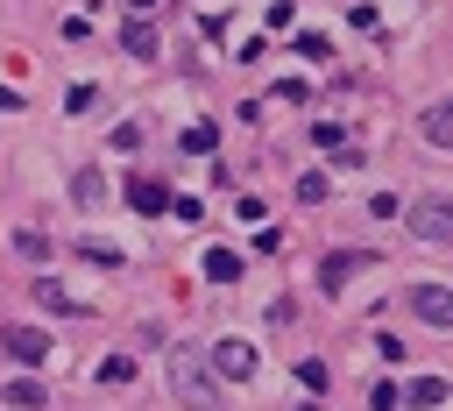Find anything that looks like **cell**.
I'll return each mask as SVG.
<instances>
[{
    "label": "cell",
    "mask_w": 453,
    "mask_h": 411,
    "mask_svg": "<svg viewBox=\"0 0 453 411\" xmlns=\"http://www.w3.org/2000/svg\"><path fill=\"white\" fill-rule=\"evenodd\" d=\"M411 312H418L425 326H453V291H446V283H418V291H411Z\"/></svg>",
    "instance_id": "obj_5"
},
{
    "label": "cell",
    "mask_w": 453,
    "mask_h": 411,
    "mask_svg": "<svg viewBox=\"0 0 453 411\" xmlns=\"http://www.w3.org/2000/svg\"><path fill=\"white\" fill-rule=\"evenodd\" d=\"M326 191H333V177H326V170H304V177H297V206H319Z\"/></svg>",
    "instance_id": "obj_14"
},
{
    "label": "cell",
    "mask_w": 453,
    "mask_h": 411,
    "mask_svg": "<svg viewBox=\"0 0 453 411\" xmlns=\"http://www.w3.org/2000/svg\"><path fill=\"white\" fill-rule=\"evenodd\" d=\"M0 347H7L14 361H28V368L50 361V333H42V326H0Z\"/></svg>",
    "instance_id": "obj_4"
},
{
    "label": "cell",
    "mask_w": 453,
    "mask_h": 411,
    "mask_svg": "<svg viewBox=\"0 0 453 411\" xmlns=\"http://www.w3.org/2000/svg\"><path fill=\"white\" fill-rule=\"evenodd\" d=\"M411 234L418 241H453V206L446 198H418L411 206Z\"/></svg>",
    "instance_id": "obj_3"
},
{
    "label": "cell",
    "mask_w": 453,
    "mask_h": 411,
    "mask_svg": "<svg viewBox=\"0 0 453 411\" xmlns=\"http://www.w3.org/2000/svg\"><path fill=\"white\" fill-rule=\"evenodd\" d=\"M212 142H219V135H212V120H198V128H184V149H191V156H205Z\"/></svg>",
    "instance_id": "obj_18"
},
{
    "label": "cell",
    "mask_w": 453,
    "mask_h": 411,
    "mask_svg": "<svg viewBox=\"0 0 453 411\" xmlns=\"http://www.w3.org/2000/svg\"><path fill=\"white\" fill-rule=\"evenodd\" d=\"M368 262H375L368 248H333V255L319 262V283H326V291H340V283H347L354 269H368Z\"/></svg>",
    "instance_id": "obj_6"
},
{
    "label": "cell",
    "mask_w": 453,
    "mask_h": 411,
    "mask_svg": "<svg viewBox=\"0 0 453 411\" xmlns=\"http://www.w3.org/2000/svg\"><path fill=\"white\" fill-rule=\"evenodd\" d=\"M170 397L177 404H191V411H219V376L205 368V354H191V347H170Z\"/></svg>",
    "instance_id": "obj_1"
},
{
    "label": "cell",
    "mask_w": 453,
    "mask_h": 411,
    "mask_svg": "<svg viewBox=\"0 0 453 411\" xmlns=\"http://www.w3.org/2000/svg\"><path fill=\"white\" fill-rule=\"evenodd\" d=\"M120 50H127V57H156V28H149V21L134 14V21L120 28Z\"/></svg>",
    "instance_id": "obj_10"
},
{
    "label": "cell",
    "mask_w": 453,
    "mask_h": 411,
    "mask_svg": "<svg viewBox=\"0 0 453 411\" xmlns=\"http://www.w3.org/2000/svg\"><path fill=\"white\" fill-rule=\"evenodd\" d=\"M35 298H42V305H50V312H78V305H71V298H64V283H57V276H35Z\"/></svg>",
    "instance_id": "obj_17"
},
{
    "label": "cell",
    "mask_w": 453,
    "mask_h": 411,
    "mask_svg": "<svg viewBox=\"0 0 453 411\" xmlns=\"http://www.w3.org/2000/svg\"><path fill=\"white\" fill-rule=\"evenodd\" d=\"M85 262H99V269H120V255H113L106 241H85Z\"/></svg>",
    "instance_id": "obj_20"
},
{
    "label": "cell",
    "mask_w": 453,
    "mask_h": 411,
    "mask_svg": "<svg viewBox=\"0 0 453 411\" xmlns=\"http://www.w3.org/2000/svg\"><path fill=\"white\" fill-rule=\"evenodd\" d=\"M14 106H21V92H7V85H0V113H14Z\"/></svg>",
    "instance_id": "obj_21"
},
{
    "label": "cell",
    "mask_w": 453,
    "mask_h": 411,
    "mask_svg": "<svg viewBox=\"0 0 453 411\" xmlns=\"http://www.w3.org/2000/svg\"><path fill=\"white\" fill-rule=\"evenodd\" d=\"M127 7H134V14H149V7H156V0H127Z\"/></svg>",
    "instance_id": "obj_22"
},
{
    "label": "cell",
    "mask_w": 453,
    "mask_h": 411,
    "mask_svg": "<svg viewBox=\"0 0 453 411\" xmlns=\"http://www.w3.org/2000/svg\"><path fill=\"white\" fill-rule=\"evenodd\" d=\"M71 198H78V206H99V198H106V170H92V163H85V170L71 177Z\"/></svg>",
    "instance_id": "obj_11"
},
{
    "label": "cell",
    "mask_w": 453,
    "mask_h": 411,
    "mask_svg": "<svg viewBox=\"0 0 453 411\" xmlns=\"http://www.w3.org/2000/svg\"><path fill=\"white\" fill-rule=\"evenodd\" d=\"M205 276H212V283H234V276H241V255H234V248H205Z\"/></svg>",
    "instance_id": "obj_12"
},
{
    "label": "cell",
    "mask_w": 453,
    "mask_h": 411,
    "mask_svg": "<svg viewBox=\"0 0 453 411\" xmlns=\"http://www.w3.org/2000/svg\"><path fill=\"white\" fill-rule=\"evenodd\" d=\"M418 128H425V142H432V149H446V142H453V106H446V99H432Z\"/></svg>",
    "instance_id": "obj_7"
},
{
    "label": "cell",
    "mask_w": 453,
    "mask_h": 411,
    "mask_svg": "<svg viewBox=\"0 0 453 411\" xmlns=\"http://www.w3.org/2000/svg\"><path fill=\"white\" fill-rule=\"evenodd\" d=\"M99 383H106V390L134 383V361H127V354H106V361H99Z\"/></svg>",
    "instance_id": "obj_16"
},
{
    "label": "cell",
    "mask_w": 453,
    "mask_h": 411,
    "mask_svg": "<svg viewBox=\"0 0 453 411\" xmlns=\"http://www.w3.org/2000/svg\"><path fill=\"white\" fill-rule=\"evenodd\" d=\"M0 397H7L14 411H42V397H50V390H42L35 376H14V383H0Z\"/></svg>",
    "instance_id": "obj_8"
},
{
    "label": "cell",
    "mask_w": 453,
    "mask_h": 411,
    "mask_svg": "<svg viewBox=\"0 0 453 411\" xmlns=\"http://www.w3.org/2000/svg\"><path fill=\"white\" fill-rule=\"evenodd\" d=\"M205 368L219 376V390H226V383H248V376H255V347L226 333V340H212V354H205Z\"/></svg>",
    "instance_id": "obj_2"
},
{
    "label": "cell",
    "mask_w": 453,
    "mask_h": 411,
    "mask_svg": "<svg viewBox=\"0 0 453 411\" xmlns=\"http://www.w3.org/2000/svg\"><path fill=\"white\" fill-rule=\"evenodd\" d=\"M127 198H134V213H170V191H163L156 177H134V184H127Z\"/></svg>",
    "instance_id": "obj_9"
},
{
    "label": "cell",
    "mask_w": 453,
    "mask_h": 411,
    "mask_svg": "<svg viewBox=\"0 0 453 411\" xmlns=\"http://www.w3.org/2000/svg\"><path fill=\"white\" fill-rule=\"evenodd\" d=\"M403 397H411L418 411H432V404H446V376H418V383H411Z\"/></svg>",
    "instance_id": "obj_13"
},
{
    "label": "cell",
    "mask_w": 453,
    "mask_h": 411,
    "mask_svg": "<svg viewBox=\"0 0 453 411\" xmlns=\"http://www.w3.org/2000/svg\"><path fill=\"white\" fill-rule=\"evenodd\" d=\"M297 383H304V390H326L333 376H326V361H297Z\"/></svg>",
    "instance_id": "obj_19"
},
{
    "label": "cell",
    "mask_w": 453,
    "mask_h": 411,
    "mask_svg": "<svg viewBox=\"0 0 453 411\" xmlns=\"http://www.w3.org/2000/svg\"><path fill=\"white\" fill-rule=\"evenodd\" d=\"M14 248H21L28 262H42V255H50V234H42V227H14Z\"/></svg>",
    "instance_id": "obj_15"
}]
</instances>
